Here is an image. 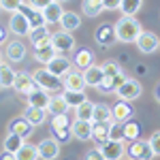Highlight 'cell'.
<instances>
[{
  "instance_id": "obj_24",
  "label": "cell",
  "mask_w": 160,
  "mask_h": 160,
  "mask_svg": "<svg viewBox=\"0 0 160 160\" xmlns=\"http://www.w3.org/2000/svg\"><path fill=\"white\" fill-rule=\"evenodd\" d=\"M32 56H34V60H37L38 64H45V66H47V62H49L51 58H56L58 51L53 49L51 43H47V45H37L34 51H32Z\"/></svg>"
},
{
  "instance_id": "obj_20",
  "label": "cell",
  "mask_w": 160,
  "mask_h": 160,
  "mask_svg": "<svg viewBox=\"0 0 160 160\" xmlns=\"http://www.w3.org/2000/svg\"><path fill=\"white\" fill-rule=\"evenodd\" d=\"M92 64H94V51H92V49L81 47V49L75 51V56H73V66H75V68L86 71L88 66H92Z\"/></svg>"
},
{
  "instance_id": "obj_51",
  "label": "cell",
  "mask_w": 160,
  "mask_h": 160,
  "mask_svg": "<svg viewBox=\"0 0 160 160\" xmlns=\"http://www.w3.org/2000/svg\"><path fill=\"white\" fill-rule=\"evenodd\" d=\"M4 62V51H0V64Z\"/></svg>"
},
{
  "instance_id": "obj_7",
  "label": "cell",
  "mask_w": 160,
  "mask_h": 160,
  "mask_svg": "<svg viewBox=\"0 0 160 160\" xmlns=\"http://www.w3.org/2000/svg\"><path fill=\"white\" fill-rule=\"evenodd\" d=\"M7 28H9V32H11V34H15V38L28 37V34H30V30H32L30 22H28V19H26V17H24L19 11H17V13H11Z\"/></svg>"
},
{
  "instance_id": "obj_43",
  "label": "cell",
  "mask_w": 160,
  "mask_h": 160,
  "mask_svg": "<svg viewBox=\"0 0 160 160\" xmlns=\"http://www.w3.org/2000/svg\"><path fill=\"white\" fill-rule=\"evenodd\" d=\"M51 128H71L68 115H51Z\"/></svg>"
},
{
  "instance_id": "obj_34",
  "label": "cell",
  "mask_w": 160,
  "mask_h": 160,
  "mask_svg": "<svg viewBox=\"0 0 160 160\" xmlns=\"http://www.w3.org/2000/svg\"><path fill=\"white\" fill-rule=\"evenodd\" d=\"M141 7H143V0H122L120 2V11L124 17H135L141 11Z\"/></svg>"
},
{
  "instance_id": "obj_15",
  "label": "cell",
  "mask_w": 160,
  "mask_h": 160,
  "mask_svg": "<svg viewBox=\"0 0 160 160\" xmlns=\"http://www.w3.org/2000/svg\"><path fill=\"white\" fill-rule=\"evenodd\" d=\"M7 130H9L11 135H19V137H24V139H28V137L32 135L34 126L28 122L24 115H17V118L9 120V124H7Z\"/></svg>"
},
{
  "instance_id": "obj_14",
  "label": "cell",
  "mask_w": 160,
  "mask_h": 160,
  "mask_svg": "<svg viewBox=\"0 0 160 160\" xmlns=\"http://www.w3.org/2000/svg\"><path fill=\"white\" fill-rule=\"evenodd\" d=\"M124 79H126L124 73H120V75H105L102 73V79L96 86V90H98L100 94H115V90L124 83Z\"/></svg>"
},
{
  "instance_id": "obj_32",
  "label": "cell",
  "mask_w": 160,
  "mask_h": 160,
  "mask_svg": "<svg viewBox=\"0 0 160 160\" xmlns=\"http://www.w3.org/2000/svg\"><path fill=\"white\" fill-rule=\"evenodd\" d=\"M15 160H38V148L34 143H24L15 152Z\"/></svg>"
},
{
  "instance_id": "obj_13",
  "label": "cell",
  "mask_w": 160,
  "mask_h": 160,
  "mask_svg": "<svg viewBox=\"0 0 160 160\" xmlns=\"http://www.w3.org/2000/svg\"><path fill=\"white\" fill-rule=\"evenodd\" d=\"M37 148H38V158L41 160H56L60 156V143H58L53 137L43 139Z\"/></svg>"
},
{
  "instance_id": "obj_30",
  "label": "cell",
  "mask_w": 160,
  "mask_h": 160,
  "mask_svg": "<svg viewBox=\"0 0 160 160\" xmlns=\"http://www.w3.org/2000/svg\"><path fill=\"white\" fill-rule=\"evenodd\" d=\"M102 11V0H81V13L86 17H98Z\"/></svg>"
},
{
  "instance_id": "obj_27",
  "label": "cell",
  "mask_w": 160,
  "mask_h": 160,
  "mask_svg": "<svg viewBox=\"0 0 160 160\" xmlns=\"http://www.w3.org/2000/svg\"><path fill=\"white\" fill-rule=\"evenodd\" d=\"M124 126V139L126 141H137V139H141V132H143V126L137 122V120H126V122H122Z\"/></svg>"
},
{
  "instance_id": "obj_3",
  "label": "cell",
  "mask_w": 160,
  "mask_h": 160,
  "mask_svg": "<svg viewBox=\"0 0 160 160\" xmlns=\"http://www.w3.org/2000/svg\"><path fill=\"white\" fill-rule=\"evenodd\" d=\"M141 94H143V86H141V81L130 79V77H126V79H124V83L115 90V96H118L120 100H126V102L137 100Z\"/></svg>"
},
{
  "instance_id": "obj_31",
  "label": "cell",
  "mask_w": 160,
  "mask_h": 160,
  "mask_svg": "<svg viewBox=\"0 0 160 160\" xmlns=\"http://www.w3.org/2000/svg\"><path fill=\"white\" fill-rule=\"evenodd\" d=\"M111 107L105 102H94V113H92V122H111Z\"/></svg>"
},
{
  "instance_id": "obj_10",
  "label": "cell",
  "mask_w": 160,
  "mask_h": 160,
  "mask_svg": "<svg viewBox=\"0 0 160 160\" xmlns=\"http://www.w3.org/2000/svg\"><path fill=\"white\" fill-rule=\"evenodd\" d=\"M94 41L98 43L100 47H113L118 43V37H115V28L113 24H102L94 30Z\"/></svg>"
},
{
  "instance_id": "obj_37",
  "label": "cell",
  "mask_w": 160,
  "mask_h": 160,
  "mask_svg": "<svg viewBox=\"0 0 160 160\" xmlns=\"http://www.w3.org/2000/svg\"><path fill=\"white\" fill-rule=\"evenodd\" d=\"M92 113H94V102L92 100H83L79 107H75V120H88V122H92Z\"/></svg>"
},
{
  "instance_id": "obj_47",
  "label": "cell",
  "mask_w": 160,
  "mask_h": 160,
  "mask_svg": "<svg viewBox=\"0 0 160 160\" xmlns=\"http://www.w3.org/2000/svg\"><path fill=\"white\" fill-rule=\"evenodd\" d=\"M86 160H105V158H102V154L98 152V148H94L86 154Z\"/></svg>"
},
{
  "instance_id": "obj_40",
  "label": "cell",
  "mask_w": 160,
  "mask_h": 160,
  "mask_svg": "<svg viewBox=\"0 0 160 160\" xmlns=\"http://www.w3.org/2000/svg\"><path fill=\"white\" fill-rule=\"evenodd\" d=\"M100 66H102V73L105 75H120V73H124V68L120 66L118 60H105Z\"/></svg>"
},
{
  "instance_id": "obj_1",
  "label": "cell",
  "mask_w": 160,
  "mask_h": 160,
  "mask_svg": "<svg viewBox=\"0 0 160 160\" xmlns=\"http://www.w3.org/2000/svg\"><path fill=\"white\" fill-rule=\"evenodd\" d=\"M113 28H115V37L120 43H137L139 34L143 32L141 22L137 17H124V15L113 24Z\"/></svg>"
},
{
  "instance_id": "obj_36",
  "label": "cell",
  "mask_w": 160,
  "mask_h": 160,
  "mask_svg": "<svg viewBox=\"0 0 160 160\" xmlns=\"http://www.w3.org/2000/svg\"><path fill=\"white\" fill-rule=\"evenodd\" d=\"M24 143H26L24 137H19V135H11V132H9V135H7V139L2 141V149H4V152H11V154H15V152L22 148Z\"/></svg>"
},
{
  "instance_id": "obj_4",
  "label": "cell",
  "mask_w": 160,
  "mask_h": 160,
  "mask_svg": "<svg viewBox=\"0 0 160 160\" xmlns=\"http://www.w3.org/2000/svg\"><path fill=\"white\" fill-rule=\"evenodd\" d=\"M51 45L58 53H71L77 47V41H75L73 32H66V30H58V32H51Z\"/></svg>"
},
{
  "instance_id": "obj_33",
  "label": "cell",
  "mask_w": 160,
  "mask_h": 160,
  "mask_svg": "<svg viewBox=\"0 0 160 160\" xmlns=\"http://www.w3.org/2000/svg\"><path fill=\"white\" fill-rule=\"evenodd\" d=\"M92 139L102 143L109 139V122H92Z\"/></svg>"
},
{
  "instance_id": "obj_16",
  "label": "cell",
  "mask_w": 160,
  "mask_h": 160,
  "mask_svg": "<svg viewBox=\"0 0 160 160\" xmlns=\"http://www.w3.org/2000/svg\"><path fill=\"white\" fill-rule=\"evenodd\" d=\"M111 115H113L115 122H126V120H130L135 115V107L130 102H126V100L118 98V102L111 107Z\"/></svg>"
},
{
  "instance_id": "obj_19",
  "label": "cell",
  "mask_w": 160,
  "mask_h": 160,
  "mask_svg": "<svg viewBox=\"0 0 160 160\" xmlns=\"http://www.w3.org/2000/svg\"><path fill=\"white\" fill-rule=\"evenodd\" d=\"M71 135L75 139H79V141L92 139V122H88V120H75V122H71Z\"/></svg>"
},
{
  "instance_id": "obj_49",
  "label": "cell",
  "mask_w": 160,
  "mask_h": 160,
  "mask_svg": "<svg viewBox=\"0 0 160 160\" xmlns=\"http://www.w3.org/2000/svg\"><path fill=\"white\" fill-rule=\"evenodd\" d=\"M2 43H7V30L0 26V45H2Z\"/></svg>"
},
{
  "instance_id": "obj_38",
  "label": "cell",
  "mask_w": 160,
  "mask_h": 160,
  "mask_svg": "<svg viewBox=\"0 0 160 160\" xmlns=\"http://www.w3.org/2000/svg\"><path fill=\"white\" fill-rule=\"evenodd\" d=\"M13 79H15V71L11 64H0V88H13Z\"/></svg>"
},
{
  "instance_id": "obj_44",
  "label": "cell",
  "mask_w": 160,
  "mask_h": 160,
  "mask_svg": "<svg viewBox=\"0 0 160 160\" xmlns=\"http://www.w3.org/2000/svg\"><path fill=\"white\" fill-rule=\"evenodd\" d=\"M148 141H149V148H152V152H154V156H160V130H156Z\"/></svg>"
},
{
  "instance_id": "obj_35",
  "label": "cell",
  "mask_w": 160,
  "mask_h": 160,
  "mask_svg": "<svg viewBox=\"0 0 160 160\" xmlns=\"http://www.w3.org/2000/svg\"><path fill=\"white\" fill-rule=\"evenodd\" d=\"M28 38H30V43H32V47H34V45H38L41 41L51 38L49 26H38V28H32V30H30V34H28Z\"/></svg>"
},
{
  "instance_id": "obj_28",
  "label": "cell",
  "mask_w": 160,
  "mask_h": 160,
  "mask_svg": "<svg viewBox=\"0 0 160 160\" xmlns=\"http://www.w3.org/2000/svg\"><path fill=\"white\" fill-rule=\"evenodd\" d=\"M83 79H86V86L96 88L100 83V79H102V66L96 64V62L92 66H88L86 71H83Z\"/></svg>"
},
{
  "instance_id": "obj_50",
  "label": "cell",
  "mask_w": 160,
  "mask_h": 160,
  "mask_svg": "<svg viewBox=\"0 0 160 160\" xmlns=\"http://www.w3.org/2000/svg\"><path fill=\"white\" fill-rule=\"evenodd\" d=\"M154 94H156V98H158V102H160V83H158V88H156V92H154Z\"/></svg>"
},
{
  "instance_id": "obj_46",
  "label": "cell",
  "mask_w": 160,
  "mask_h": 160,
  "mask_svg": "<svg viewBox=\"0 0 160 160\" xmlns=\"http://www.w3.org/2000/svg\"><path fill=\"white\" fill-rule=\"evenodd\" d=\"M122 0H102V9L105 11H118Z\"/></svg>"
},
{
  "instance_id": "obj_29",
  "label": "cell",
  "mask_w": 160,
  "mask_h": 160,
  "mask_svg": "<svg viewBox=\"0 0 160 160\" xmlns=\"http://www.w3.org/2000/svg\"><path fill=\"white\" fill-rule=\"evenodd\" d=\"M62 96H64V100L68 102V107L71 109H75V107H79L83 100H88L86 92L83 90H64V92H60Z\"/></svg>"
},
{
  "instance_id": "obj_52",
  "label": "cell",
  "mask_w": 160,
  "mask_h": 160,
  "mask_svg": "<svg viewBox=\"0 0 160 160\" xmlns=\"http://www.w3.org/2000/svg\"><path fill=\"white\" fill-rule=\"evenodd\" d=\"M58 2H68V0H58Z\"/></svg>"
},
{
  "instance_id": "obj_25",
  "label": "cell",
  "mask_w": 160,
  "mask_h": 160,
  "mask_svg": "<svg viewBox=\"0 0 160 160\" xmlns=\"http://www.w3.org/2000/svg\"><path fill=\"white\" fill-rule=\"evenodd\" d=\"M22 115H24L32 126H41V124H45V120H47V111L38 109V107H32V105H28Z\"/></svg>"
},
{
  "instance_id": "obj_26",
  "label": "cell",
  "mask_w": 160,
  "mask_h": 160,
  "mask_svg": "<svg viewBox=\"0 0 160 160\" xmlns=\"http://www.w3.org/2000/svg\"><path fill=\"white\" fill-rule=\"evenodd\" d=\"M68 102L64 100V96L62 94H51V100L49 105H47V113H51V115H64V113H68Z\"/></svg>"
},
{
  "instance_id": "obj_41",
  "label": "cell",
  "mask_w": 160,
  "mask_h": 160,
  "mask_svg": "<svg viewBox=\"0 0 160 160\" xmlns=\"http://www.w3.org/2000/svg\"><path fill=\"white\" fill-rule=\"evenodd\" d=\"M51 132H53V139L58 141V143H68L73 135H71V128H51Z\"/></svg>"
},
{
  "instance_id": "obj_6",
  "label": "cell",
  "mask_w": 160,
  "mask_h": 160,
  "mask_svg": "<svg viewBox=\"0 0 160 160\" xmlns=\"http://www.w3.org/2000/svg\"><path fill=\"white\" fill-rule=\"evenodd\" d=\"M126 156H130V160H152L154 152L149 148V141L137 139V141H130V145L126 148Z\"/></svg>"
},
{
  "instance_id": "obj_17",
  "label": "cell",
  "mask_w": 160,
  "mask_h": 160,
  "mask_svg": "<svg viewBox=\"0 0 160 160\" xmlns=\"http://www.w3.org/2000/svg\"><path fill=\"white\" fill-rule=\"evenodd\" d=\"M26 100H28V105H32V107H38V109L47 111V105H49V100H51V94L47 92V90H43V88H34V90L26 96Z\"/></svg>"
},
{
  "instance_id": "obj_12",
  "label": "cell",
  "mask_w": 160,
  "mask_h": 160,
  "mask_svg": "<svg viewBox=\"0 0 160 160\" xmlns=\"http://www.w3.org/2000/svg\"><path fill=\"white\" fill-rule=\"evenodd\" d=\"M37 86V81H34V77L32 73H15V79H13V90L17 92V94H24L28 96Z\"/></svg>"
},
{
  "instance_id": "obj_2",
  "label": "cell",
  "mask_w": 160,
  "mask_h": 160,
  "mask_svg": "<svg viewBox=\"0 0 160 160\" xmlns=\"http://www.w3.org/2000/svg\"><path fill=\"white\" fill-rule=\"evenodd\" d=\"M32 77H34L37 86L43 88V90H47L49 94H58L62 90V79L56 77L53 73H49L47 68H37V71L32 73Z\"/></svg>"
},
{
  "instance_id": "obj_23",
  "label": "cell",
  "mask_w": 160,
  "mask_h": 160,
  "mask_svg": "<svg viewBox=\"0 0 160 160\" xmlns=\"http://www.w3.org/2000/svg\"><path fill=\"white\" fill-rule=\"evenodd\" d=\"M19 13H22L26 19L30 22V26H32V28H38V26H47L45 17H43V13L37 11V9H32V7H28L26 2L22 4V7H19Z\"/></svg>"
},
{
  "instance_id": "obj_9",
  "label": "cell",
  "mask_w": 160,
  "mask_h": 160,
  "mask_svg": "<svg viewBox=\"0 0 160 160\" xmlns=\"http://www.w3.org/2000/svg\"><path fill=\"white\" fill-rule=\"evenodd\" d=\"M26 56H28V49H26V45L19 41V38H11V41H7V45H4V58L11 62V64L24 62Z\"/></svg>"
},
{
  "instance_id": "obj_42",
  "label": "cell",
  "mask_w": 160,
  "mask_h": 160,
  "mask_svg": "<svg viewBox=\"0 0 160 160\" xmlns=\"http://www.w3.org/2000/svg\"><path fill=\"white\" fill-rule=\"evenodd\" d=\"M26 0H0V9L7 13H17Z\"/></svg>"
},
{
  "instance_id": "obj_5",
  "label": "cell",
  "mask_w": 160,
  "mask_h": 160,
  "mask_svg": "<svg viewBox=\"0 0 160 160\" xmlns=\"http://www.w3.org/2000/svg\"><path fill=\"white\" fill-rule=\"evenodd\" d=\"M98 152L102 154L105 160H122L126 156V148H124V141H113V139H107L96 145Z\"/></svg>"
},
{
  "instance_id": "obj_45",
  "label": "cell",
  "mask_w": 160,
  "mask_h": 160,
  "mask_svg": "<svg viewBox=\"0 0 160 160\" xmlns=\"http://www.w3.org/2000/svg\"><path fill=\"white\" fill-rule=\"evenodd\" d=\"M49 2H51V0H26V4L32 7V9H37V11H43Z\"/></svg>"
},
{
  "instance_id": "obj_18",
  "label": "cell",
  "mask_w": 160,
  "mask_h": 160,
  "mask_svg": "<svg viewBox=\"0 0 160 160\" xmlns=\"http://www.w3.org/2000/svg\"><path fill=\"white\" fill-rule=\"evenodd\" d=\"M62 90H86V79H83V71H71L62 79Z\"/></svg>"
},
{
  "instance_id": "obj_22",
  "label": "cell",
  "mask_w": 160,
  "mask_h": 160,
  "mask_svg": "<svg viewBox=\"0 0 160 160\" xmlns=\"http://www.w3.org/2000/svg\"><path fill=\"white\" fill-rule=\"evenodd\" d=\"M60 26H62V30H66V32H75V30L81 28V15L75 11H64L60 17Z\"/></svg>"
},
{
  "instance_id": "obj_11",
  "label": "cell",
  "mask_w": 160,
  "mask_h": 160,
  "mask_svg": "<svg viewBox=\"0 0 160 160\" xmlns=\"http://www.w3.org/2000/svg\"><path fill=\"white\" fill-rule=\"evenodd\" d=\"M160 47V38L154 34V32H149V30H143L139 38H137V49L141 51V53H154V51H158Z\"/></svg>"
},
{
  "instance_id": "obj_21",
  "label": "cell",
  "mask_w": 160,
  "mask_h": 160,
  "mask_svg": "<svg viewBox=\"0 0 160 160\" xmlns=\"http://www.w3.org/2000/svg\"><path fill=\"white\" fill-rule=\"evenodd\" d=\"M41 13H43L45 22H47V26H49V24H60V17H62V13H64V9H62V2L51 0V2Z\"/></svg>"
},
{
  "instance_id": "obj_39",
  "label": "cell",
  "mask_w": 160,
  "mask_h": 160,
  "mask_svg": "<svg viewBox=\"0 0 160 160\" xmlns=\"http://www.w3.org/2000/svg\"><path fill=\"white\" fill-rule=\"evenodd\" d=\"M109 139H113V141H124V126H122V122H115V120L109 122Z\"/></svg>"
},
{
  "instance_id": "obj_48",
  "label": "cell",
  "mask_w": 160,
  "mask_h": 160,
  "mask_svg": "<svg viewBox=\"0 0 160 160\" xmlns=\"http://www.w3.org/2000/svg\"><path fill=\"white\" fill-rule=\"evenodd\" d=\"M0 160H15V154H11V152H2V154H0Z\"/></svg>"
},
{
  "instance_id": "obj_8",
  "label": "cell",
  "mask_w": 160,
  "mask_h": 160,
  "mask_svg": "<svg viewBox=\"0 0 160 160\" xmlns=\"http://www.w3.org/2000/svg\"><path fill=\"white\" fill-rule=\"evenodd\" d=\"M47 71L53 73L56 77L64 79L66 75L73 71V60H71L68 56H64V53H58L56 58H51V60L47 62Z\"/></svg>"
}]
</instances>
